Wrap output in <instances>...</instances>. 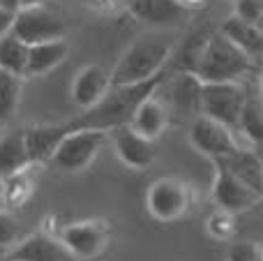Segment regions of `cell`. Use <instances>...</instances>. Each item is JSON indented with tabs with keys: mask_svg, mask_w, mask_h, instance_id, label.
Listing matches in <instances>:
<instances>
[{
	"mask_svg": "<svg viewBox=\"0 0 263 261\" xmlns=\"http://www.w3.org/2000/svg\"><path fill=\"white\" fill-rule=\"evenodd\" d=\"M129 125H132V129H136V132L141 134V137H145L148 141H155L157 137H162V132L168 125L166 106H164L159 100H155V95L145 97V100L134 109Z\"/></svg>",
	"mask_w": 263,
	"mask_h": 261,
	"instance_id": "cell-18",
	"label": "cell"
},
{
	"mask_svg": "<svg viewBox=\"0 0 263 261\" xmlns=\"http://www.w3.org/2000/svg\"><path fill=\"white\" fill-rule=\"evenodd\" d=\"M173 51V40L159 35L139 37L120 55L118 65L111 69V86H139L159 77Z\"/></svg>",
	"mask_w": 263,
	"mask_h": 261,
	"instance_id": "cell-3",
	"label": "cell"
},
{
	"mask_svg": "<svg viewBox=\"0 0 263 261\" xmlns=\"http://www.w3.org/2000/svg\"><path fill=\"white\" fill-rule=\"evenodd\" d=\"M23 92V77L9 74L0 69V127L9 125L18 111Z\"/></svg>",
	"mask_w": 263,
	"mask_h": 261,
	"instance_id": "cell-22",
	"label": "cell"
},
{
	"mask_svg": "<svg viewBox=\"0 0 263 261\" xmlns=\"http://www.w3.org/2000/svg\"><path fill=\"white\" fill-rule=\"evenodd\" d=\"M30 194H32V180L28 176V169L3 180V197L7 201V206H23L30 199Z\"/></svg>",
	"mask_w": 263,
	"mask_h": 261,
	"instance_id": "cell-25",
	"label": "cell"
},
{
	"mask_svg": "<svg viewBox=\"0 0 263 261\" xmlns=\"http://www.w3.org/2000/svg\"><path fill=\"white\" fill-rule=\"evenodd\" d=\"M21 236V227H18L16 217L9 211L0 208V248H14Z\"/></svg>",
	"mask_w": 263,
	"mask_h": 261,
	"instance_id": "cell-27",
	"label": "cell"
},
{
	"mask_svg": "<svg viewBox=\"0 0 263 261\" xmlns=\"http://www.w3.org/2000/svg\"><path fill=\"white\" fill-rule=\"evenodd\" d=\"M58 238L77 261L95 259L109 248L111 227L104 220L72 222V225H65L60 229Z\"/></svg>",
	"mask_w": 263,
	"mask_h": 261,
	"instance_id": "cell-7",
	"label": "cell"
},
{
	"mask_svg": "<svg viewBox=\"0 0 263 261\" xmlns=\"http://www.w3.org/2000/svg\"><path fill=\"white\" fill-rule=\"evenodd\" d=\"M69 53V44L65 37L42 44L28 46V63H26V77H44L51 69H55Z\"/></svg>",
	"mask_w": 263,
	"mask_h": 261,
	"instance_id": "cell-17",
	"label": "cell"
},
{
	"mask_svg": "<svg viewBox=\"0 0 263 261\" xmlns=\"http://www.w3.org/2000/svg\"><path fill=\"white\" fill-rule=\"evenodd\" d=\"M5 261H14V259H5Z\"/></svg>",
	"mask_w": 263,
	"mask_h": 261,
	"instance_id": "cell-34",
	"label": "cell"
},
{
	"mask_svg": "<svg viewBox=\"0 0 263 261\" xmlns=\"http://www.w3.org/2000/svg\"><path fill=\"white\" fill-rule=\"evenodd\" d=\"M217 164H222L233 178H238L242 185H247L252 192L263 197V157L256 155L252 148L240 146L229 157L219 160Z\"/></svg>",
	"mask_w": 263,
	"mask_h": 261,
	"instance_id": "cell-15",
	"label": "cell"
},
{
	"mask_svg": "<svg viewBox=\"0 0 263 261\" xmlns=\"http://www.w3.org/2000/svg\"><path fill=\"white\" fill-rule=\"evenodd\" d=\"M129 12L153 28L178 26L187 16V7L180 0H129Z\"/></svg>",
	"mask_w": 263,
	"mask_h": 261,
	"instance_id": "cell-14",
	"label": "cell"
},
{
	"mask_svg": "<svg viewBox=\"0 0 263 261\" xmlns=\"http://www.w3.org/2000/svg\"><path fill=\"white\" fill-rule=\"evenodd\" d=\"M109 141L114 143L118 160L129 169L143 171L155 162V143L148 141L145 137H141L136 129H132V125L114 127L109 132Z\"/></svg>",
	"mask_w": 263,
	"mask_h": 261,
	"instance_id": "cell-11",
	"label": "cell"
},
{
	"mask_svg": "<svg viewBox=\"0 0 263 261\" xmlns=\"http://www.w3.org/2000/svg\"><path fill=\"white\" fill-rule=\"evenodd\" d=\"M7 259L14 261H77L69 254V250L60 243L58 236H51L46 231H37L26 238H21L12 248Z\"/></svg>",
	"mask_w": 263,
	"mask_h": 261,
	"instance_id": "cell-13",
	"label": "cell"
},
{
	"mask_svg": "<svg viewBox=\"0 0 263 261\" xmlns=\"http://www.w3.org/2000/svg\"><path fill=\"white\" fill-rule=\"evenodd\" d=\"M215 164V178H213V190H210V197H213L217 211L231 213V215H240L247 213L252 208H256L263 201V197H259L256 192H252L247 185H242L238 178H233L222 164L213 162Z\"/></svg>",
	"mask_w": 263,
	"mask_h": 261,
	"instance_id": "cell-8",
	"label": "cell"
},
{
	"mask_svg": "<svg viewBox=\"0 0 263 261\" xmlns=\"http://www.w3.org/2000/svg\"><path fill=\"white\" fill-rule=\"evenodd\" d=\"M229 261H263V245L252 240H236L229 250Z\"/></svg>",
	"mask_w": 263,
	"mask_h": 261,
	"instance_id": "cell-28",
	"label": "cell"
},
{
	"mask_svg": "<svg viewBox=\"0 0 263 261\" xmlns=\"http://www.w3.org/2000/svg\"><path fill=\"white\" fill-rule=\"evenodd\" d=\"M222 35L231 40L254 63L263 58V26H254V23H247L238 16H231L224 21Z\"/></svg>",
	"mask_w": 263,
	"mask_h": 261,
	"instance_id": "cell-19",
	"label": "cell"
},
{
	"mask_svg": "<svg viewBox=\"0 0 263 261\" xmlns=\"http://www.w3.org/2000/svg\"><path fill=\"white\" fill-rule=\"evenodd\" d=\"M0 9H5V12H18V0H0Z\"/></svg>",
	"mask_w": 263,
	"mask_h": 261,
	"instance_id": "cell-32",
	"label": "cell"
},
{
	"mask_svg": "<svg viewBox=\"0 0 263 261\" xmlns=\"http://www.w3.org/2000/svg\"><path fill=\"white\" fill-rule=\"evenodd\" d=\"M106 141H109V132H104V129H69L55 148L51 164L60 171H67V174L83 171L95 162V157L100 155Z\"/></svg>",
	"mask_w": 263,
	"mask_h": 261,
	"instance_id": "cell-4",
	"label": "cell"
},
{
	"mask_svg": "<svg viewBox=\"0 0 263 261\" xmlns=\"http://www.w3.org/2000/svg\"><path fill=\"white\" fill-rule=\"evenodd\" d=\"M111 90V72L102 65H86L72 81V102L81 111L92 109Z\"/></svg>",
	"mask_w": 263,
	"mask_h": 261,
	"instance_id": "cell-12",
	"label": "cell"
},
{
	"mask_svg": "<svg viewBox=\"0 0 263 261\" xmlns=\"http://www.w3.org/2000/svg\"><path fill=\"white\" fill-rule=\"evenodd\" d=\"M30 166V157H28L26 139L21 132H9L0 139V178H9V176L26 171Z\"/></svg>",
	"mask_w": 263,
	"mask_h": 261,
	"instance_id": "cell-20",
	"label": "cell"
},
{
	"mask_svg": "<svg viewBox=\"0 0 263 261\" xmlns=\"http://www.w3.org/2000/svg\"><path fill=\"white\" fill-rule=\"evenodd\" d=\"M12 21H14V12H5V9H0V37H3L5 32H9Z\"/></svg>",
	"mask_w": 263,
	"mask_h": 261,
	"instance_id": "cell-30",
	"label": "cell"
},
{
	"mask_svg": "<svg viewBox=\"0 0 263 261\" xmlns=\"http://www.w3.org/2000/svg\"><path fill=\"white\" fill-rule=\"evenodd\" d=\"M185 7H192V5H199V3H203V0H180Z\"/></svg>",
	"mask_w": 263,
	"mask_h": 261,
	"instance_id": "cell-33",
	"label": "cell"
},
{
	"mask_svg": "<svg viewBox=\"0 0 263 261\" xmlns=\"http://www.w3.org/2000/svg\"><path fill=\"white\" fill-rule=\"evenodd\" d=\"M201 86H203V83H201L192 72H187V69L182 74H178V79L171 86L173 104L180 106V109H185V111H190V114L199 116V111H201Z\"/></svg>",
	"mask_w": 263,
	"mask_h": 261,
	"instance_id": "cell-21",
	"label": "cell"
},
{
	"mask_svg": "<svg viewBox=\"0 0 263 261\" xmlns=\"http://www.w3.org/2000/svg\"><path fill=\"white\" fill-rule=\"evenodd\" d=\"M236 14L233 16L242 18L247 23H254V26H261L263 21V9L256 0H236Z\"/></svg>",
	"mask_w": 263,
	"mask_h": 261,
	"instance_id": "cell-29",
	"label": "cell"
},
{
	"mask_svg": "<svg viewBox=\"0 0 263 261\" xmlns=\"http://www.w3.org/2000/svg\"><path fill=\"white\" fill-rule=\"evenodd\" d=\"M254 67L256 63L250 55L242 53L222 32H215L205 40L187 72L194 74L201 83H240Z\"/></svg>",
	"mask_w": 263,
	"mask_h": 261,
	"instance_id": "cell-2",
	"label": "cell"
},
{
	"mask_svg": "<svg viewBox=\"0 0 263 261\" xmlns=\"http://www.w3.org/2000/svg\"><path fill=\"white\" fill-rule=\"evenodd\" d=\"M205 229L215 240H229L236 234V215L224 211H215L205 222Z\"/></svg>",
	"mask_w": 263,
	"mask_h": 261,
	"instance_id": "cell-26",
	"label": "cell"
},
{
	"mask_svg": "<svg viewBox=\"0 0 263 261\" xmlns=\"http://www.w3.org/2000/svg\"><path fill=\"white\" fill-rule=\"evenodd\" d=\"M28 63V44H23L12 32H5L0 37V69L16 77H26Z\"/></svg>",
	"mask_w": 263,
	"mask_h": 261,
	"instance_id": "cell-23",
	"label": "cell"
},
{
	"mask_svg": "<svg viewBox=\"0 0 263 261\" xmlns=\"http://www.w3.org/2000/svg\"><path fill=\"white\" fill-rule=\"evenodd\" d=\"M67 125L65 123H51V125H35V127L23 129V139H26L28 157L30 164H42V162H51L58 143L67 134Z\"/></svg>",
	"mask_w": 263,
	"mask_h": 261,
	"instance_id": "cell-16",
	"label": "cell"
},
{
	"mask_svg": "<svg viewBox=\"0 0 263 261\" xmlns=\"http://www.w3.org/2000/svg\"><path fill=\"white\" fill-rule=\"evenodd\" d=\"M245 102L247 90L242 88V83H203L199 116H205L229 129H236Z\"/></svg>",
	"mask_w": 263,
	"mask_h": 261,
	"instance_id": "cell-5",
	"label": "cell"
},
{
	"mask_svg": "<svg viewBox=\"0 0 263 261\" xmlns=\"http://www.w3.org/2000/svg\"><path fill=\"white\" fill-rule=\"evenodd\" d=\"M63 21L58 16L49 12L46 7H28V9H18L14 14L12 21V32L14 37L23 42V44L32 46V44H42V42H51V40H60L63 37Z\"/></svg>",
	"mask_w": 263,
	"mask_h": 261,
	"instance_id": "cell-9",
	"label": "cell"
},
{
	"mask_svg": "<svg viewBox=\"0 0 263 261\" xmlns=\"http://www.w3.org/2000/svg\"><path fill=\"white\" fill-rule=\"evenodd\" d=\"M192 206V190L180 178H157L145 192V208L157 222H176Z\"/></svg>",
	"mask_w": 263,
	"mask_h": 261,
	"instance_id": "cell-6",
	"label": "cell"
},
{
	"mask_svg": "<svg viewBox=\"0 0 263 261\" xmlns=\"http://www.w3.org/2000/svg\"><path fill=\"white\" fill-rule=\"evenodd\" d=\"M164 77L150 79L145 83H139V86H111V90L104 95V100L100 104H95L92 109L83 111L81 116L72 120H65L67 129H104V132H111L118 125H129L132 114L134 109L145 100V97L155 95L159 86H162Z\"/></svg>",
	"mask_w": 263,
	"mask_h": 261,
	"instance_id": "cell-1",
	"label": "cell"
},
{
	"mask_svg": "<svg viewBox=\"0 0 263 261\" xmlns=\"http://www.w3.org/2000/svg\"><path fill=\"white\" fill-rule=\"evenodd\" d=\"M190 143L196 153L205 155L208 160L219 162L224 157H229L233 151L240 148V143L236 141L233 132L224 125L215 123V120L199 116L194 120V125L190 127Z\"/></svg>",
	"mask_w": 263,
	"mask_h": 261,
	"instance_id": "cell-10",
	"label": "cell"
},
{
	"mask_svg": "<svg viewBox=\"0 0 263 261\" xmlns=\"http://www.w3.org/2000/svg\"><path fill=\"white\" fill-rule=\"evenodd\" d=\"M46 0H18V9H28V7H44Z\"/></svg>",
	"mask_w": 263,
	"mask_h": 261,
	"instance_id": "cell-31",
	"label": "cell"
},
{
	"mask_svg": "<svg viewBox=\"0 0 263 261\" xmlns=\"http://www.w3.org/2000/svg\"><path fill=\"white\" fill-rule=\"evenodd\" d=\"M238 127L245 132V137L252 143H263V100L261 97L247 95Z\"/></svg>",
	"mask_w": 263,
	"mask_h": 261,
	"instance_id": "cell-24",
	"label": "cell"
}]
</instances>
